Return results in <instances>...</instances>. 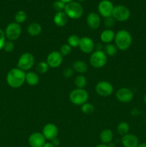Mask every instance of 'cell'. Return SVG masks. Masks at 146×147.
Masks as SVG:
<instances>
[{"label":"cell","mask_w":146,"mask_h":147,"mask_svg":"<svg viewBox=\"0 0 146 147\" xmlns=\"http://www.w3.org/2000/svg\"><path fill=\"white\" fill-rule=\"evenodd\" d=\"M26 72L18 67H13L7 75V83L9 87L12 88H19L25 83Z\"/></svg>","instance_id":"cell-1"},{"label":"cell","mask_w":146,"mask_h":147,"mask_svg":"<svg viewBox=\"0 0 146 147\" xmlns=\"http://www.w3.org/2000/svg\"><path fill=\"white\" fill-rule=\"evenodd\" d=\"M114 42L119 50L125 51L132 45L133 37L127 30H120L115 33Z\"/></svg>","instance_id":"cell-2"},{"label":"cell","mask_w":146,"mask_h":147,"mask_svg":"<svg viewBox=\"0 0 146 147\" xmlns=\"http://www.w3.org/2000/svg\"><path fill=\"white\" fill-rule=\"evenodd\" d=\"M68 18L72 20H78L82 17L84 14V8L80 3L77 1H72L66 4L64 10Z\"/></svg>","instance_id":"cell-3"},{"label":"cell","mask_w":146,"mask_h":147,"mask_svg":"<svg viewBox=\"0 0 146 147\" xmlns=\"http://www.w3.org/2000/svg\"><path fill=\"white\" fill-rule=\"evenodd\" d=\"M69 99L73 105L81 106L87 102L89 94L85 89L75 88L70 92Z\"/></svg>","instance_id":"cell-4"},{"label":"cell","mask_w":146,"mask_h":147,"mask_svg":"<svg viewBox=\"0 0 146 147\" xmlns=\"http://www.w3.org/2000/svg\"><path fill=\"white\" fill-rule=\"evenodd\" d=\"M89 61L92 67L96 69H100L107 64V56L103 50H96L91 53Z\"/></svg>","instance_id":"cell-5"},{"label":"cell","mask_w":146,"mask_h":147,"mask_svg":"<svg viewBox=\"0 0 146 147\" xmlns=\"http://www.w3.org/2000/svg\"><path fill=\"white\" fill-rule=\"evenodd\" d=\"M35 63L34 55L30 53H24L20 55L17 61V67L24 72L31 70Z\"/></svg>","instance_id":"cell-6"},{"label":"cell","mask_w":146,"mask_h":147,"mask_svg":"<svg viewBox=\"0 0 146 147\" xmlns=\"http://www.w3.org/2000/svg\"><path fill=\"white\" fill-rule=\"evenodd\" d=\"M21 25L14 22L7 24L4 30V34L7 40L14 42L21 37Z\"/></svg>","instance_id":"cell-7"},{"label":"cell","mask_w":146,"mask_h":147,"mask_svg":"<svg viewBox=\"0 0 146 147\" xmlns=\"http://www.w3.org/2000/svg\"><path fill=\"white\" fill-rule=\"evenodd\" d=\"M112 17L115 19V21L120 22H126L130 19V11L126 6L119 4V5L115 6Z\"/></svg>","instance_id":"cell-8"},{"label":"cell","mask_w":146,"mask_h":147,"mask_svg":"<svg viewBox=\"0 0 146 147\" xmlns=\"http://www.w3.org/2000/svg\"><path fill=\"white\" fill-rule=\"evenodd\" d=\"M114 91V88L111 83L106 80L98 82L95 86V92L98 96L107 98L111 96Z\"/></svg>","instance_id":"cell-9"},{"label":"cell","mask_w":146,"mask_h":147,"mask_svg":"<svg viewBox=\"0 0 146 147\" xmlns=\"http://www.w3.org/2000/svg\"><path fill=\"white\" fill-rule=\"evenodd\" d=\"M114 7L113 2L110 0H102L97 6V10L100 17H102L104 19L111 17Z\"/></svg>","instance_id":"cell-10"},{"label":"cell","mask_w":146,"mask_h":147,"mask_svg":"<svg viewBox=\"0 0 146 147\" xmlns=\"http://www.w3.org/2000/svg\"><path fill=\"white\" fill-rule=\"evenodd\" d=\"M42 134L46 140H48L50 142L52 141L53 139H56L58 136L59 130L57 126H56L54 123H46L42 128Z\"/></svg>","instance_id":"cell-11"},{"label":"cell","mask_w":146,"mask_h":147,"mask_svg":"<svg viewBox=\"0 0 146 147\" xmlns=\"http://www.w3.org/2000/svg\"><path fill=\"white\" fill-rule=\"evenodd\" d=\"M116 98L123 103H130L134 98V93L128 88H121L116 92Z\"/></svg>","instance_id":"cell-12"},{"label":"cell","mask_w":146,"mask_h":147,"mask_svg":"<svg viewBox=\"0 0 146 147\" xmlns=\"http://www.w3.org/2000/svg\"><path fill=\"white\" fill-rule=\"evenodd\" d=\"M46 62L51 68H57L63 62V56L60 51H52L47 55Z\"/></svg>","instance_id":"cell-13"},{"label":"cell","mask_w":146,"mask_h":147,"mask_svg":"<svg viewBox=\"0 0 146 147\" xmlns=\"http://www.w3.org/2000/svg\"><path fill=\"white\" fill-rule=\"evenodd\" d=\"M78 47L81 50L82 53H84V54H91L94 51L95 44L92 39L85 36V37H82L80 38Z\"/></svg>","instance_id":"cell-14"},{"label":"cell","mask_w":146,"mask_h":147,"mask_svg":"<svg viewBox=\"0 0 146 147\" xmlns=\"http://www.w3.org/2000/svg\"><path fill=\"white\" fill-rule=\"evenodd\" d=\"M86 22L88 27L91 30H97L101 25V17L97 13L92 11L87 15Z\"/></svg>","instance_id":"cell-15"},{"label":"cell","mask_w":146,"mask_h":147,"mask_svg":"<svg viewBox=\"0 0 146 147\" xmlns=\"http://www.w3.org/2000/svg\"><path fill=\"white\" fill-rule=\"evenodd\" d=\"M46 143V139L40 132H34L28 138V144L31 147H42Z\"/></svg>","instance_id":"cell-16"},{"label":"cell","mask_w":146,"mask_h":147,"mask_svg":"<svg viewBox=\"0 0 146 147\" xmlns=\"http://www.w3.org/2000/svg\"><path fill=\"white\" fill-rule=\"evenodd\" d=\"M121 144L123 147H137L140 142L136 135L128 133L122 136Z\"/></svg>","instance_id":"cell-17"},{"label":"cell","mask_w":146,"mask_h":147,"mask_svg":"<svg viewBox=\"0 0 146 147\" xmlns=\"http://www.w3.org/2000/svg\"><path fill=\"white\" fill-rule=\"evenodd\" d=\"M68 17L64 13V11H58L56 12L53 17V22L56 26L60 27H64L68 22Z\"/></svg>","instance_id":"cell-18"},{"label":"cell","mask_w":146,"mask_h":147,"mask_svg":"<svg viewBox=\"0 0 146 147\" xmlns=\"http://www.w3.org/2000/svg\"><path fill=\"white\" fill-rule=\"evenodd\" d=\"M115 32L112 29H105L103 30L100 35V39L102 42L104 44L112 43L115 40Z\"/></svg>","instance_id":"cell-19"},{"label":"cell","mask_w":146,"mask_h":147,"mask_svg":"<svg viewBox=\"0 0 146 147\" xmlns=\"http://www.w3.org/2000/svg\"><path fill=\"white\" fill-rule=\"evenodd\" d=\"M72 67L74 72L80 75L84 74L88 70V65L86 62L81 60H77L73 62Z\"/></svg>","instance_id":"cell-20"},{"label":"cell","mask_w":146,"mask_h":147,"mask_svg":"<svg viewBox=\"0 0 146 147\" xmlns=\"http://www.w3.org/2000/svg\"><path fill=\"white\" fill-rule=\"evenodd\" d=\"M113 138H114V134L113 131L110 129H103L100 134V139L102 144H104L107 145L113 142Z\"/></svg>","instance_id":"cell-21"},{"label":"cell","mask_w":146,"mask_h":147,"mask_svg":"<svg viewBox=\"0 0 146 147\" xmlns=\"http://www.w3.org/2000/svg\"><path fill=\"white\" fill-rule=\"evenodd\" d=\"M42 32V27L39 23L31 22L27 28V32L31 37H37Z\"/></svg>","instance_id":"cell-22"},{"label":"cell","mask_w":146,"mask_h":147,"mask_svg":"<svg viewBox=\"0 0 146 147\" xmlns=\"http://www.w3.org/2000/svg\"><path fill=\"white\" fill-rule=\"evenodd\" d=\"M40 82V76L38 73L33 71H28L26 73L25 83L30 86H35Z\"/></svg>","instance_id":"cell-23"},{"label":"cell","mask_w":146,"mask_h":147,"mask_svg":"<svg viewBox=\"0 0 146 147\" xmlns=\"http://www.w3.org/2000/svg\"><path fill=\"white\" fill-rule=\"evenodd\" d=\"M118 49L116 45L113 43H109L106 44L103 47V51L105 53L107 57H114L117 55L118 52Z\"/></svg>","instance_id":"cell-24"},{"label":"cell","mask_w":146,"mask_h":147,"mask_svg":"<svg viewBox=\"0 0 146 147\" xmlns=\"http://www.w3.org/2000/svg\"><path fill=\"white\" fill-rule=\"evenodd\" d=\"M74 84L76 88L84 89L87 84V78L84 75H77L74 80Z\"/></svg>","instance_id":"cell-25"},{"label":"cell","mask_w":146,"mask_h":147,"mask_svg":"<svg viewBox=\"0 0 146 147\" xmlns=\"http://www.w3.org/2000/svg\"><path fill=\"white\" fill-rule=\"evenodd\" d=\"M130 131V125L128 123L122 121L119 123L117 126V132L120 136H124Z\"/></svg>","instance_id":"cell-26"},{"label":"cell","mask_w":146,"mask_h":147,"mask_svg":"<svg viewBox=\"0 0 146 147\" xmlns=\"http://www.w3.org/2000/svg\"><path fill=\"white\" fill-rule=\"evenodd\" d=\"M27 19V14L24 10H19L14 14V21L19 24H23Z\"/></svg>","instance_id":"cell-27"},{"label":"cell","mask_w":146,"mask_h":147,"mask_svg":"<svg viewBox=\"0 0 146 147\" xmlns=\"http://www.w3.org/2000/svg\"><path fill=\"white\" fill-rule=\"evenodd\" d=\"M80 38H81V37H79L77 34H71V35L69 36V37L67 38V44H68L69 45L71 46L72 48L78 47L79 44H80Z\"/></svg>","instance_id":"cell-28"},{"label":"cell","mask_w":146,"mask_h":147,"mask_svg":"<svg viewBox=\"0 0 146 147\" xmlns=\"http://www.w3.org/2000/svg\"><path fill=\"white\" fill-rule=\"evenodd\" d=\"M36 73L38 74H45L50 69V66L46 61H40L36 65Z\"/></svg>","instance_id":"cell-29"},{"label":"cell","mask_w":146,"mask_h":147,"mask_svg":"<svg viewBox=\"0 0 146 147\" xmlns=\"http://www.w3.org/2000/svg\"><path fill=\"white\" fill-rule=\"evenodd\" d=\"M94 110H95L94 106H93L92 103H88V102L84 103V104L81 106V111L84 114H86V115L92 114V113H94Z\"/></svg>","instance_id":"cell-30"},{"label":"cell","mask_w":146,"mask_h":147,"mask_svg":"<svg viewBox=\"0 0 146 147\" xmlns=\"http://www.w3.org/2000/svg\"><path fill=\"white\" fill-rule=\"evenodd\" d=\"M65 6L66 4H64V2L61 1L60 0H56L52 4V7L54 11H56V12H58V11H64Z\"/></svg>","instance_id":"cell-31"},{"label":"cell","mask_w":146,"mask_h":147,"mask_svg":"<svg viewBox=\"0 0 146 147\" xmlns=\"http://www.w3.org/2000/svg\"><path fill=\"white\" fill-rule=\"evenodd\" d=\"M72 47L70 45H69L67 43L65 44H63L60 47V53L62 55V56H67L72 53Z\"/></svg>","instance_id":"cell-32"},{"label":"cell","mask_w":146,"mask_h":147,"mask_svg":"<svg viewBox=\"0 0 146 147\" xmlns=\"http://www.w3.org/2000/svg\"><path fill=\"white\" fill-rule=\"evenodd\" d=\"M14 47H15V46H14V42L11 41V40H7L4 45V47H3V50H4L6 53H11V52L14 51Z\"/></svg>","instance_id":"cell-33"},{"label":"cell","mask_w":146,"mask_h":147,"mask_svg":"<svg viewBox=\"0 0 146 147\" xmlns=\"http://www.w3.org/2000/svg\"><path fill=\"white\" fill-rule=\"evenodd\" d=\"M115 20L113 17H106L104 20V24L107 29H112V27H114L115 24Z\"/></svg>","instance_id":"cell-34"},{"label":"cell","mask_w":146,"mask_h":147,"mask_svg":"<svg viewBox=\"0 0 146 147\" xmlns=\"http://www.w3.org/2000/svg\"><path fill=\"white\" fill-rule=\"evenodd\" d=\"M74 70H73L72 67H67L64 69L63 70V76L65 78H70L74 74Z\"/></svg>","instance_id":"cell-35"},{"label":"cell","mask_w":146,"mask_h":147,"mask_svg":"<svg viewBox=\"0 0 146 147\" xmlns=\"http://www.w3.org/2000/svg\"><path fill=\"white\" fill-rule=\"evenodd\" d=\"M6 40H7V38H6L5 34H4V30L0 28V51L3 50V47H4Z\"/></svg>","instance_id":"cell-36"},{"label":"cell","mask_w":146,"mask_h":147,"mask_svg":"<svg viewBox=\"0 0 146 147\" xmlns=\"http://www.w3.org/2000/svg\"><path fill=\"white\" fill-rule=\"evenodd\" d=\"M51 142L52 143V144L54 145L55 147H57L59 146V145L60 144V141L59 140L58 138H56V139H53L52 141H51Z\"/></svg>","instance_id":"cell-37"},{"label":"cell","mask_w":146,"mask_h":147,"mask_svg":"<svg viewBox=\"0 0 146 147\" xmlns=\"http://www.w3.org/2000/svg\"><path fill=\"white\" fill-rule=\"evenodd\" d=\"M42 147H55L54 145L52 144L51 142H46L44 145H43Z\"/></svg>","instance_id":"cell-38"},{"label":"cell","mask_w":146,"mask_h":147,"mask_svg":"<svg viewBox=\"0 0 146 147\" xmlns=\"http://www.w3.org/2000/svg\"><path fill=\"white\" fill-rule=\"evenodd\" d=\"M95 147H109L107 144H98L97 146Z\"/></svg>","instance_id":"cell-39"},{"label":"cell","mask_w":146,"mask_h":147,"mask_svg":"<svg viewBox=\"0 0 146 147\" xmlns=\"http://www.w3.org/2000/svg\"><path fill=\"white\" fill-rule=\"evenodd\" d=\"M137 147H146V143H140L139 144L138 146H137Z\"/></svg>","instance_id":"cell-40"},{"label":"cell","mask_w":146,"mask_h":147,"mask_svg":"<svg viewBox=\"0 0 146 147\" xmlns=\"http://www.w3.org/2000/svg\"><path fill=\"white\" fill-rule=\"evenodd\" d=\"M61 1H62V2H64V4H67V3H70L71 2V1H72L73 0H60Z\"/></svg>","instance_id":"cell-41"},{"label":"cell","mask_w":146,"mask_h":147,"mask_svg":"<svg viewBox=\"0 0 146 147\" xmlns=\"http://www.w3.org/2000/svg\"><path fill=\"white\" fill-rule=\"evenodd\" d=\"M143 102L146 104V93L144 95V96H143Z\"/></svg>","instance_id":"cell-42"},{"label":"cell","mask_w":146,"mask_h":147,"mask_svg":"<svg viewBox=\"0 0 146 147\" xmlns=\"http://www.w3.org/2000/svg\"><path fill=\"white\" fill-rule=\"evenodd\" d=\"M85 1V0H77V2H79V3L83 2V1Z\"/></svg>","instance_id":"cell-43"},{"label":"cell","mask_w":146,"mask_h":147,"mask_svg":"<svg viewBox=\"0 0 146 147\" xmlns=\"http://www.w3.org/2000/svg\"><path fill=\"white\" fill-rule=\"evenodd\" d=\"M28 1H33V0H28Z\"/></svg>","instance_id":"cell-44"}]
</instances>
